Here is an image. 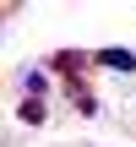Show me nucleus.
<instances>
[{"label":"nucleus","instance_id":"f257e3e1","mask_svg":"<svg viewBox=\"0 0 136 147\" xmlns=\"http://www.w3.org/2000/svg\"><path fill=\"white\" fill-rule=\"evenodd\" d=\"M98 65H109V71H136V55L131 49H98Z\"/></svg>","mask_w":136,"mask_h":147},{"label":"nucleus","instance_id":"f03ea898","mask_svg":"<svg viewBox=\"0 0 136 147\" xmlns=\"http://www.w3.org/2000/svg\"><path fill=\"white\" fill-rule=\"evenodd\" d=\"M22 87H27V98H44V93H49V76H44V71H27Z\"/></svg>","mask_w":136,"mask_h":147},{"label":"nucleus","instance_id":"7ed1b4c3","mask_svg":"<svg viewBox=\"0 0 136 147\" xmlns=\"http://www.w3.org/2000/svg\"><path fill=\"white\" fill-rule=\"evenodd\" d=\"M27 125H44V98H22V109H16Z\"/></svg>","mask_w":136,"mask_h":147}]
</instances>
